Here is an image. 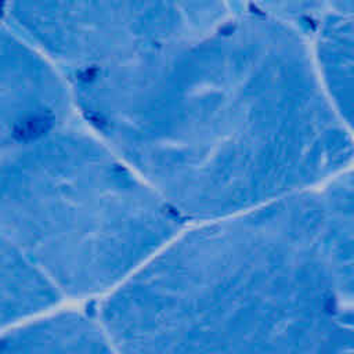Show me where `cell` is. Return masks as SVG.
<instances>
[{
  "instance_id": "obj_1",
  "label": "cell",
  "mask_w": 354,
  "mask_h": 354,
  "mask_svg": "<svg viewBox=\"0 0 354 354\" xmlns=\"http://www.w3.org/2000/svg\"><path fill=\"white\" fill-rule=\"evenodd\" d=\"M318 201L196 231L122 288L102 326L122 354H318L335 318Z\"/></svg>"
},
{
  "instance_id": "obj_2",
  "label": "cell",
  "mask_w": 354,
  "mask_h": 354,
  "mask_svg": "<svg viewBox=\"0 0 354 354\" xmlns=\"http://www.w3.org/2000/svg\"><path fill=\"white\" fill-rule=\"evenodd\" d=\"M8 241L65 290H100L176 227L155 201L130 191L21 189L3 207Z\"/></svg>"
},
{
  "instance_id": "obj_3",
  "label": "cell",
  "mask_w": 354,
  "mask_h": 354,
  "mask_svg": "<svg viewBox=\"0 0 354 354\" xmlns=\"http://www.w3.org/2000/svg\"><path fill=\"white\" fill-rule=\"evenodd\" d=\"M0 354H122L102 325L62 314L4 335Z\"/></svg>"
},
{
  "instance_id": "obj_4",
  "label": "cell",
  "mask_w": 354,
  "mask_h": 354,
  "mask_svg": "<svg viewBox=\"0 0 354 354\" xmlns=\"http://www.w3.org/2000/svg\"><path fill=\"white\" fill-rule=\"evenodd\" d=\"M318 203L321 245L333 285L354 295V171L342 174Z\"/></svg>"
},
{
  "instance_id": "obj_5",
  "label": "cell",
  "mask_w": 354,
  "mask_h": 354,
  "mask_svg": "<svg viewBox=\"0 0 354 354\" xmlns=\"http://www.w3.org/2000/svg\"><path fill=\"white\" fill-rule=\"evenodd\" d=\"M319 39V59L330 105L347 131H354V11L340 4Z\"/></svg>"
},
{
  "instance_id": "obj_6",
  "label": "cell",
  "mask_w": 354,
  "mask_h": 354,
  "mask_svg": "<svg viewBox=\"0 0 354 354\" xmlns=\"http://www.w3.org/2000/svg\"><path fill=\"white\" fill-rule=\"evenodd\" d=\"M3 324H14L55 300V292L35 263L10 242L3 245Z\"/></svg>"
},
{
  "instance_id": "obj_7",
  "label": "cell",
  "mask_w": 354,
  "mask_h": 354,
  "mask_svg": "<svg viewBox=\"0 0 354 354\" xmlns=\"http://www.w3.org/2000/svg\"><path fill=\"white\" fill-rule=\"evenodd\" d=\"M347 6H348V8H350V10H353V11H354V3H348Z\"/></svg>"
}]
</instances>
